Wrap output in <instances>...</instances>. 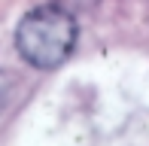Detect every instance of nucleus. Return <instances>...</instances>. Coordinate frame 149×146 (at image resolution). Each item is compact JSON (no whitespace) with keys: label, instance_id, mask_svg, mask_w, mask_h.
Here are the masks:
<instances>
[{"label":"nucleus","instance_id":"obj_3","mask_svg":"<svg viewBox=\"0 0 149 146\" xmlns=\"http://www.w3.org/2000/svg\"><path fill=\"white\" fill-rule=\"evenodd\" d=\"M9 82H12V79L6 76V73H0V113H3L6 101H9Z\"/></svg>","mask_w":149,"mask_h":146},{"label":"nucleus","instance_id":"obj_1","mask_svg":"<svg viewBox=\"0 0 149 146\" xmlns=\"http://www.w3.org/2000/svg\"><path fill=\"white\" fill-rule=\"evenodd\" d=\"M18 55L37 70H52L70 58L76 46V15L49 3L28 12L15 31Z\"/></svg>","mask_w":149,"mask_h":146},{"label":"nucleus","instance_id":"obj_2","mask_svg":"<svg viewBox=\"0 0 149 146\" xmlns=\"http://www.w3.org/2000/svg\"><path fill=\"white\" fill-rule=\"evenodd\" d=\"M52 3L61 6L64 12H70V15H79V12H91L97 6V0H52Z\"/></svg>","mask_w":149,"mask_h":146}]
</instances>
